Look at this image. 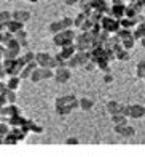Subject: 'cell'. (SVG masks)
I'll list each match as a JSON object with an SVG mask.
<instances>
[{"label": "cell", "instance_id": "1", "mask_svg": "<svg viewBox=\"0 0 145 157\" xmlns=\"http://www.w3.org/2000/svg\"><path fill=\"white\" fill-rule=\"evenodd\" d=\"M54 37H53V42H54V45L57 47H66V45H72L75 42V37H77V34L74 32V29H64L61 32H57V34H53Z\"/></svg>", "mask_w": 145, "mask_h": 157}, {"label": "cell", "instance_id": "2", "mask_svg": "<svg viewBox=\"0 0 145 157\" xmlns=\"http://www.w3.org/2000/svg\"><path fill=\"white\" fill-rule=\"evenodd\" d=\"M100 26H102V29L107 31V32H117L120 29V21L113 16H102Z\"/></svg>", "mask_w": 145, "mask_h": 157}, {"label": "cell", "instance_id": "3", "mask_svg": "<svg viewBox=\"0 0 145 157\" xmlns=\"http://www.w3.org/2000/svg\"><path fill=\"white\" fill-rule=\"evenodd\" d=\"M70 77H72V74H70V69L67 66H62V67H56L54 69V77L53 78H54L57 83H66V82L70 80Z\"/></svg>", "mask_w": 145, "mask_h": 157}, {"label": "cell", "instance_id": "4", "mask_svg": "<svg viewBox=\"0 0 145 157\" xmlns=\"http://www.w3.org/2000/svg\"><path fill=\"white\" fill-rule=\"evenodd\" d=\"M115 133L121 135L123 138H131L136 135V128L132 125H128V124H115Z\"/></svg>", "mask_w": 145, "mask_h": 157}, {"label": "cell", "instance_id": "5", "mask_svg": "<svg viewBox=\"0 0 145 157\" xmlns=\"http://www.w3.org/2000/svg\"><path fill=\"white\" fill-rule=\"evenodd\" d=\"M145 116V106L142 104H129V117L142 119Z\"/></svg>", "mask_w": 145, "mask_h": 157}, {"label": "cell", "instance_id": "6", "mask_svg": "<svg viewBox=\"0 0 145 157\" xmlns=\"http://www.w3.org/2000/svg\"><path fill=\"white\" fill-rule=\"evenodd\" d=\"M11 18L16 19V21H21V23H27L29 19H31V13L27 10H13L11 11Z\"/></svg>", "mask_w": 145, "mask_h": 157}, {"label": "cell", "instance_id": "7", "mask_svg": "<svg viewBox=\"0 0 145 157\" xmlns=\"http://www.w3.org/2000/svg\"><path fill=\"white\" fill-rule=\"evenodd\" d=\"M49 59H51V55L46 53V52H40V53H35V61H37V64L40 67H45L48 66Z\"/></svg>", "mask_w": 145, "mask_h": 157}, {"label": "cell", "instance_id": "8", "mask_svg": "<svg viewBox=\"0 0 145 157\" xmlns=\"http://www.w3.org/2000/svg\"><path fill=\"white\" fill-rule=\"evenodd\" d=\"M107 112L110 114V116L121 112V103H118L117 99H110V101L107 103Z\"/></svg>", "mask_w": 145, "mask_h": 157}, {"label": "cell", "instance_id": "9", "mask_svg": "<svg viewBox=\"0 0 145 157\" xmlns=\"http://www.w3.org/2000/svg\"><path fill=\"white\" fill-rule=\"evenodd\" d=\"M108 15L120 19L121 16H125V6H123V3H115L112 6V11H108Z\"/></svg>", "mask_w": 145, "mask_h": 157}, {"label": "cell", "instance_id": "10", "mask_svg": "<svg viewBox=\"0 0 145 157\" xmlns=\"http://www.w3.org/2000/svg\"><path fill=\"white\" fill-rule=\"evenodd\" d=\"M78 108L82 111H91L94 108V101L91 98H80L78 99Z\"/></svg>", "mask_w": 145, "mask_h": 157}, {"label": "cell", "instance_id": "11", "mask_svg": "<svg viewBox=\"0 0 145 157\" xmlns=\"http://www.w3.org/2000/svg\"><path fill=\"white\" fill-rule=\"evenodd\" d=\"M24 27V23H21V21H16V19H10L8 23H6V31L10 32H18L19 29H23Z\"/></svg>", "mask_w": 145, "mask_h": 157}, {"label": "cell", "instance_id": "12", "mask_svg": "<svg viewBox=\"0 0 145 157\" xmlns=\"http://www.w3.org/2000/svg\"><path fill=\"white\" fill-rule=\"evenodd\" d=\"M19 85H21V77L19 75H10L8 82H6V88L16 91L19 88Z\"/></svg>", "mask_w": 145, "mask_h": 157}, {"label": "cell", "instance_id": "13", "mask_svg": "<svg viewBox=\"0 0 145 157\" xmlns=\"http://www.w3.org/2000/svg\"><path fill=\"white\" fill-rule=\"evenodd\" d=\"M61 48H62V50H61V55H62L66 59H69L72 55L77 53V47H75L74 44H72V45H66V47H61Z\"/></svg>", "mask_w": 145, "mask_h": 157}, {"label": "cell", "instance_id": "14", "mask_svg": "<svg viewBox=\"0 0 145 157\" xmlns=\"http://www.w3.org/2000/svg\"><path fill=\"white\" fill-rule=\"evenodd\" d=\"M115 59H118V61H128L129 59V50H125L123 47H120L118 50H115Z\"/></svg>", "mask_w": 145, "mask_h": 157}, {"label": "cell", "instance_id": "15", "mask_svg": "<svg viewBox=\"0 0 145 157\" xmlns=\"http://www.w3.org/2000/svg\"><path fill=\"white\" fill-rule=\"evenodd\" d=\"M29 78H31V82H32V83H38V82L42 80L40 66H38V67H35V69H32V72H31V75H29Z\"/></svg>", "mask_w": 145, "mask_h": 157}, {"label": "cell", "instance_id": "16", "mask_svg": "<svg viewBox=\"0 0 145 157\" xmlns=\"http://www.w3.org/2000/svg\"><path fill=\"white\" fill-rule=\"evenodd\" d=\"M40 72H42V80L43 78H53L54 77V69H51V67H48V66H45V67H40Z\"/></svg>", "mask_w": 145, "mask_h": 157}, {"label": "cell", "instance_id": "17", "mask_svg": "<svg viewBox=\"0 0 145 157\" xmlns=\"http://www.w3.org/2000/svg\"><path fill=\"white\" fill-rule=\"evenodd\" d=\"M54 111L57 116H67L72 112V108L70 106H54Z\"/></svg>", "mask_w": 145, "mask_h": 157}, {"label": "cell", "instance_id": "18", "mask_svg": "<svg viewBox=\"0 0 145 157\" xmlns=\"http://www.w3.org/2000/svg\"><path fill=\"white\" fill-rule=\"evenodd\" d=\"M134 44H136V39L132 37H128V39H125V40H121V47L125 48V50H131V48H134Z\"/></svg>", "mask_w": 145, "mask_h": 157}, {"label": "cell", "instance_id": "19", "mask_svg": "<svg viewBox=\"0 0 145 157\" xmlns=\"http://www.w3.org/2000/svg\"><path fill=\"white\" fill-rule=\"evenodd\" d=\"M112 122L113 124H128V117L123 116L121 112H118V114H113L112 116Z\"/></svg>", "mask_w": 145, "mask_h": 157}, {"label": "cell", "instance_id": "20", "mask_svg": "<svg viewBox=\"0 0 145 157\" xmlns=\"http://www.w3.org/2000/svg\"><path fill=\"white\" fill-rule=\"evenodd\" d=\"M145 74V59H140L139 63H137V67H136V75L142 78Z\"/></svg>", "mask_w": 145, "mask_h": 157}, {"label": "cell", "instance_id": "21", "mask_svg": "<svg viewBox=\"0 0 145 157\" xmlns=\"http://www.w3.org/2000/svg\"><path fill=\"white\" fill-rule=\"evenodd\" d=\"M59 23H61V26H62V31H64V29H70V27H74V19L69 18V16L59 19Z\"/></svg>", "mask_w": 145, "mask_h": 157}, {"label": "cell", "instance_id": "22", "mask_svg": "<svg viewBox=\"0 0 145 157\" xmlns=\"http://www.w3.org/2000/svg\"><path fill=\"white\" fill-rule=\"evenodd\" d=\"M48 31L51 32V34H57V32H61V31H62V26H61L59 21H53V23L48 26Z\"/></svg>", "mask_w": 145, "mask_h": 157}, {"label": "cell", "instance_id": "23", "mask_svg": "<svg viewBox=\"0 0 145 157\" xmlns=\"http://www.w3.org/2000/svg\"><path fill=\"white\" fill-rule=\"evenodd\" d=\"M78 66H80V63H78V56L75 53V55H72L70 58L67 59V67L69 69H74V67H78Z\"/></svg>", "mask_w": 145, "mask_h": 157}, {"label": "cell", "instance_id": "24", "mask_svg": "<svg viewBox=\"0 0 145 157\" xmlns=\"http://www.w3.org/2000/svg\"><path fill=\"white\" fill-rule=\"evenodd\" d=\"M3 95H5V99H6L10 104L16 101V91H14V90H8V88H6V91H5Z\"/></svg>", "mask_w": 145, "mask_h": 157}, {"label": "cell", "instance_id": "25", "mask_svg": "<svg viewBox=\"0 0 145 157\" xmlns=\"http://www.w3.org/2000/svg\"><path fill=\"white\" fill-rule=\"evenodd\" d=\"M10 19H13L11 18V11H8V10L0 11V23H8Z\"/></svg>", "mask_w": 145, "mask_h": 157}, {"label": "cell", "instance_id": "26", "mask_svg": "<svg viewBox=\"0 0 145 157\" xmlns=\"http://www.w3.org/2000/svg\"><path fill=\"white\" fill-rule=\"evenodd\" d=\"M136 15H137V8H136V6H125V16L136 18Z\"/></svg>", "mask_w": 145, "mask_h": 157}, {"label": "cell", "instance_id": "27", "mask_svg": "<svg viewBox=\"0 0 145 157\" xmlns=\"http://www.w3.org/2000/svg\"><path fill=\"white\" fill-rule=\"evenodd\" d=\"M18 141H19V140H18L16 136H14L13 133H10V135L6 133V135H5V140H3V143H5V144H16Z\"/></svg>", "mask_w": 145, "mask_h": 157}, {"label": "cell", "instance_id": "28", "mask_svg": "<svg viewBox=\"0 0 145 157\" xmlns=\"http://www.w3.org/2000/svg\"><path fill=\"white\" fill-rule=\"evenodd\" d=\"M54 59H56V63H57V67H62V66H67V59L64 58V56L61 55V53H57L56 56H54Z\"/></svg>", "mask_w": 145, "mask_h": 157}, {"label": "cell", "instance_id": "29", "mask_svg": "<svg viewBox=\"0 0 145 157\" xmlns=\"http://www.w3.org/2000/svg\"><path fill=\"white\" fill-rule=\"evenodd\" d=\"M92 24H94V23H92L89 18H85V21H83L82 24H80V27H82V31H89Z\"/></svg>", "mask_w": 145, "mask_h": 157}, {"label": "cell", "instance_id": "30", "mask_svg": "<svg viewBox=\"0 0 145 157\" xmlns=\"http://www.w3.org/2000/svg\"><path fill=\"white\" fill-rule=\"evenodd\" d=\"M23 58H24L26 64H27V63H32V61H35V53H32V52H27V53L23 56Z\"/></svg>", "mask_w": 145, "mask_h": 157}, {"label": "cell", "instance_id": "31", "mask_svg": "<svg viewBox=\"0 0 145 157\" xmlns=\"http://www.w3.org/2000/svg\"><path fill=\"white\" fill-rule=\"evenodd\" d=\"M14 37H16L18 40H21V39H27V32L24 31V27H23V29H19L18 32H14Z\"/></svg>", "mask_w": 145, "mask_h": 157}, {"label": "cell", "instance_id": "32", "mask_svg": "<svg viewBox=\"0 0 145 157\" xmlns=\"http://www.w3.org/2000/svg\"><path fill=\"white\" fill-rule=\"evenodd\" d=\"M85 18H86V16L83 15V13H80V15L74 19V26H80V24H82L83 21H85Z\"/></svg>", "mask_w": 145, "mask_h": 157}, {"label": "cell", "instance_id": "33", "mask_svg": "<svg viewBox=\"0 0 145 157\" xmlns=\"http://www.w3.org/2000/svg\"><path fill=\"white\" fill-rule=\"evenodd\" d=\"M78 143H80L78 138H67V140H66V144H67V146H77Z\"/></svg>", "mask_w": 145, "mask_h": 157}, {"label": "cell", "instance_id": "34", "mask_svg": "<svg viewBox=\"0 0 145 157\" xmlns=\"http://www.w3.org/2000/svg\"><path fill=\"white\" fill-rule=\"evenodd\" d=\"M104 82H105V83H112V82H113V75H112L110 72H105V75H104Z\"/></svg>", "mask_w": 145, "mask_h": 157}, {"label": "cell", "instance_id": "35", "mask_svg": "<svg viewBox=\"0 0 145 157\" xmlns=\"http://www.w3.org/2000/svg\"><path fill=\"white\" fill-rule=\"evenodd\" d=\"M6 133H8V127H6L5 124H0V135H2V136H5Z\"/></svg>", "mask_w": 145, "mask_h": 157}, {"label": "cell", "instance_id": "36", "mask_svg": "<svg viewBox=\"0 0 145 157\" xmlns=\"http://www.w3.org/2000/svg\"><path fill=\"white\" fill-rule=\"evenodd\" d=\"M5 103H6V99H5V95L3 93H0V109L5 106Z\"/></svg>", "mask_w": 145, "mask_h": 157}, {"label": "cell", "instance_id": "37", "mask_svg": "<svg viewBox=\"0 0 145 157\" xmlns=\"http://www.w3.org/2000/svg\"><path fill=\"white\" fill-rule=\"evenodd\" d=\"M75 3H78V0H66V5H75Z\"/></svg>", "mask_w": 145, "mask_h": 157}, {"label": "cell", "instance_id": "38", "mask_svg": "<svg viewBox=\"0 0 145 157\" xmlns=\"http://www.w3.org/2000/svg\"><path fill=\"white\" fill-rule=\"evenodd\" d=\"M89 2H91V0H78V3L82 5V6H83V5H88Z\"/></svg>", "mask_w": 145, "mask_h": 157}, {"label": "cell", "instance_id": "39", "mask_svg": "<svg viewBox=\"0 0 145 157\" xmlns=\"http://www.w3.org/2000/svg\"><path fill=\"white\" fill-rule=\"evenodd\" d=\"M140 42H142V47H143V48H145V35H143V37H142V39H140Z\"/></svg>", "mask_w": 145, "mask_h": 157}, {"label": "cell", "instance_id": "40", "mask_svg": "<svg viewBox=\"0 0 145 157\" xmlns=\"http://www.w3.org/2000/svg\"><path fill=\"white\" fill-rule=\"evenodd\" d=\"M2 40H3V32H0V44H2Z\"/></svg>", "mask_w": 145, "mask_h": 157}, {"label": "cell", "instance_id": "41", "mask_svg": "<svg viewBox=\"0 0 145 157\" xmlns=\"http://www.w3.org/2000/svg\"><path fill=\"white\" fill-rule=\"evenodd\" d=\"M27 2H32V3H37L38 0H27Z\"/></svg>", "mask_w": 145, "mask_h": 157}, {"label": "cell", "instance_id": "42", "mask_svg": "<svg viewBox=\"0 0 145 157\" xmlns=\"http://www.w3.org/2000/svg\"><path fill=\"white\" fill-rule=\"evenodd\" d=\"M3 136H2V135H0V144H2V143H3V140H2Z\"/></svg>", "mask_w": 145, "mask_h": 157}, {"label": "cell", "instance_id": "43", "mask_svg": "<svg viewBox=\"0 0 145 157\" xmlns=\"http://www.w3.org/2000/svg\"><path fill=\"white\" fill-rule=\"evenodd\" d=\"M143 16H145V11H143Z\"/></svg>", "mask_w": 145, "mask_h": 157}]
</instances>
